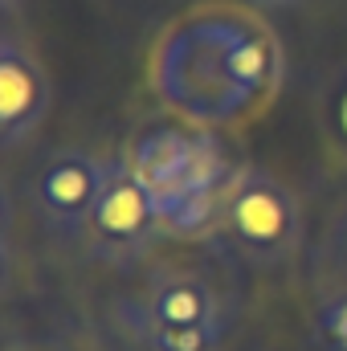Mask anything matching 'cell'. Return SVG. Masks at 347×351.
I'll use <instances>...</instances> for the list:
<instances>
[{
  "instance_id": "obj_1",
  "label": "cell",
  "mask_w": 347,
  "mask_h": 351,
  "mask_svg": "<svg viewBox=\"0 0 347 351\" xmlns=\"http://www.w3.org/2000/svg\"><path fill=\"white\" fill-rule=\"evenodd\" d=\"M127 160L156 196L168 233H208L221 225V196L237 168H229L217 135L204 127H152L131 143Z\"/></svg>"
},
{
  "instance_id": "obj_2",
  "label": "cell",
  "mask_w": 347,
  "mask_h": 351,
  "mask_svg": "<svg viewBox=\"0 0 347 351\" xmlns=\"http://www.w3.org/2000/svg\"><path fill=\"white\" fill-rule=\"evenodd\" d=\"M229 25H233L229 8L192 12L160 37L156 58H152L156 94L184 119H192L196 127L237 123L254 110L250 98L237 90L229 62H225Z\"/></svg>"
},
{
  "instance_id": "obj_3",
  "label": "cell",
  "mask_w": 347,
  "mask_h": 351,
  "mask_svg": "<svg viewBox=\"0 0 347 351\" xmlns=\"http://www.w3.org/2000/svg\"><path fill=\"white\" fill-rule=\"evenodd\" d=\"M221 229L229 233L233 250L250 262L278 265L302 241V213L294 192L278 176L246 164L233 172L221 196Z\"/></svg>"
},
{
  "instance_id": "obj_4",
  "label": "cell",
  "mask_w": 347,
  "mask_h": 351,
  "mask_svg": "<svg viewBox=\"0 0 347 351\" xmlns=\"http://www.w3.org/2000/svg\"><path fill=\"white\" fill-rule=\"evenodd\" d=\"M164 229V217H160V204L156 196L147 192V184L135 176L131 160L119 156L106 164V184H102V196L90 213V237H94V254L102 262L115 265H131L139 262L156 241H160Z\"/></svg>"
},
{
  "instance_id": "obj_5",
  "label": "cell",
  "mask_w": 347,
  "mask_h": 351,
  "mask_svg": "<svg viewBox=\"0 0 347 351\" xmlns=\"http://www.w3.org/2000/svg\"><path fill=\"white\" fill-rule=\"evenodd\" d=\"M106 184V160L90 152H58L33 180V204L53 233H82L90 229V213Z\"/></svg>"
},
{
  "instance_id": "obj_6",
  "label": "cell",
  "mask_w": 347,
  "mask_h": 351,
  "mask_svg": "<svg viewBox=\"0 0 347 351\" xmlns=\"http://www.w3.org/2000/svg\"><path fill=\"white\" fill-rule=\"evenodd\" d=\"M49 74L41 58L12 33L0 37V139L21 147L49 114Z\"/></svg>"
},
{
  "instance_id": "obj_7",
  "label": "cell",
  "mask_w": 347,
  "mask_h": 351,
  "mask_svg": "<svg viewBox=\"0 0 347 351\" xmlns=\"http://www.w3.org/2000/svg\"><path fill=\"white\" fill-rule=\"evenodd\" d=\"M131 306L160 327H196V323L225 319L217 290L196 269H156L143 302H131Z\"/></svg>"
},
{
  "instance_id": "obj_8",
  "label": "cell",
  "mask_w": 347,
  "mask_h": 351,
  "mask_svg": "<svg viewBox=\"0 0 347 351\" xmlns=\"http://www.w3.org/2000/svg\"><path fill=\"white\" fill-rule=\"evenodd\" d=\"M123 319H127L131 335L139 339V348L147 351H217L225 339V319L196 323V327H160V323L143 319L131 302L123 306Z\"/></svg>"
},
{
  "instance_id": "obj_9",
  "label": "cell",
  "mask_w": 347,
  "mask_h": 351,
  "mask_svg": "<svg viewBox=\"0 0 347 351\" xmlns=\"http://www.w3.org/2000/svg\"><path fill=\"white\" fill-rule=\"evenodd\" d=\"M315 343L323 351H347V294L327 298L315 311Z\"/></svg>"
},
{
  "instance_id": "obj_10",
  "label": "cell",
  "mask_w": 347,
  "mask_h": 351,
  "mask_svg": "<svg viewBox=\"0 0 347 351\" xmlns=\"http://www.w3.org/2000/svg\"><path fill=\"white\" fill-rule=\"evenodd\" d=\"M254 8H294V4H302V0H250Z\"/></svg>"
},
{
  "instance_id": "obj_11",
  "label": "cell",
  "mask_w": 347,
  "mask_h": 351,
  "mask_svg": "<svg viewBox=\"0 0 347 351\" xmlns=\"http://www.w3.org/2000/svg\"><path fill=\"white\" fill-rule=\"evenodd\" d=\"M21 4H25V0H0V12H16Z\"/></svg>"
},
{
  "instance_id": "obj_12",
  "label": "cell",
  "mask_w": 347,
  "mask_h": 351,
  "mask_svg": "<svg viewBox=\"0 0 347 351\" xmlns=\"http://www.w3.org/2000/svg\"><path fill=\"white\" fill-rule=\"evenodd\" d=\"M344 127H347V102H344Z\"/></svg>"
}]
</instances>
